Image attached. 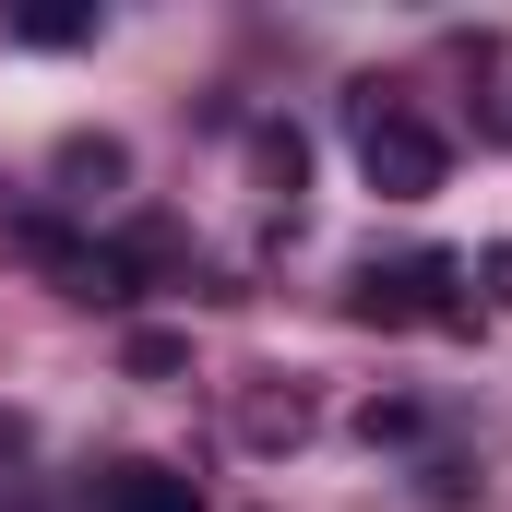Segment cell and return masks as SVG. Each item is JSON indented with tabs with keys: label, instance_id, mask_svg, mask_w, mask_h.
<instances>
[{
	"label": "cell",
	"instance_id": "cell-1",
	"mask_svg": "<svg viewBox=\"0 0 512 512\" xmlns=\"http://www.w3.org/2000/svg\"><path fill=\"white\" fill-rule=\"evenodd\" d=\"M453 286H465L453 251H405V262H370V274L346 286V310H358V322H453V310H465Z\"/></svg>",
	"mask_w": 512,
	"mask_h": 512
},
{
	"label": "cell",
	"instance_id": "cell-2",
	"mask_svg": "<svg viewBox=\"0 0 512 512\" xmlns=\"http://www.w3.org/2000/svg\"><path fill=\"white\" fill-rule=\"evenodd\" d=\"M358 167H370V191H382V203H429L453 155H441V131H429V120L370 108V120H358Z\"/></svg>",
	"mask_w": 512,
	"mask_h": 512
},
{
	"label": "cell",
	"instance_id": "cell-3",
	"mask_svg": "<svg viewBox=\"0 0 512 512\" xmlns=\"http://www.w3.org/2000/svg\"><path fill=\"white\" fill-rule=\"evenodd\" d=\"M96 512H203V489H191L179 465H143V453H131V465L96 477Z\"/></svg>",
	"mask_w": 512,
	"mask_h": 512
},
{
	"label": "cell",
	"instance_id": "cell-4",
	"mask_svg": "<svg viewBox=\"0 0 512 512\" xmlns=\"http://www.w3.org/2000/svg\"><path fill=\"white\" fill-rule=\"evenodd\" d=\"M36 262H48L72 298H131V262L143 251H84V239H48V227H36Z\"/></svg>",
	"mask_w": 512,
	"mask_h": 512
},
{
	"label": "cell",
	"instance_id": "cell-5",
	"mask_svg": "<svg viewBox=\"0 0 512 512\" xmlns=\"http://www.w3.org/2000/svg\"><path fill=\"white\" fill-rule=\"evenodd\" d=\"M24 36H36V48H72V36H96V12H60V0H36V12H24Z\"/></svg>",
	"mask_w": 512,
	"mask_h": 512
},
{
	"label": "cell",
	"instance_id": "cell-6",
	"mask_svg": "<svg viewBox=\"0 0 512 512\" xmlns=\"http://www.w3.org/2000/svg\"><path fill=\"white\" fill-rule=\"evenodd\" d=\"M465 274L489 286V310H512V239H501V251H477V262H465Z\"/></svg>",
	"mask_w": 512,
	"mask_h": 512
}]
</instances>
